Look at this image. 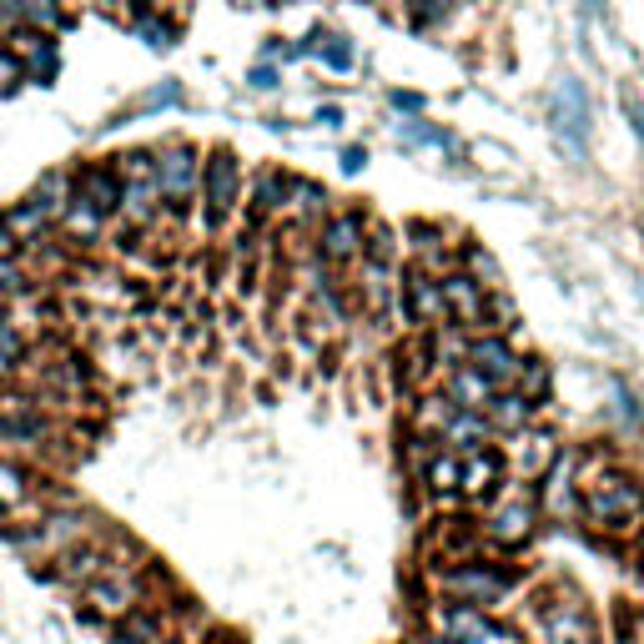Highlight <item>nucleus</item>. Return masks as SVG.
I'll return each instance as SVG.
<instances>
[{
	"instance_id": "22",
	"label": "nucleus",
	"mask_w": 644,
	"mask_h": 644,
	"mask_svg": "<svg viewBox=\"0 0 644 644\" xmlns=\"http://www.w3.org/2000/svg\"><path fill=\"white\" fill-rule=\"evenodd\" d=\"M167 634H171V624L157 605H136L132 615H121L111 624V640L106 644H167Z\"/></svg>"
},
{
	"instance_id": "12",
	"label": "nucleus",
	"mask_w": 644,
	"mask_h": 644,
	"mask_svg": "<svg viewBox=\"0 0 644 644\" xmlns=\"http://www.w3.org/2000/svg\"><path fill=\"white\" fill-rule=\"evenodd\" d=\"M398 313L413 332H434L448 323V307H443V292H438V277L423 272L418 263H408L398 272Z\"/></svg>"
},
{
	"instance_id": "18",
	"label": "nucleus",
	"mask_w": 644,
	"mask_h": 644,
	"mask_svg": "<svg viewBox=\"0 0 644 644\" xmlns=\"http://www.w3.org/2000/svg\"><path fill=\"white\" fill-rule=\"evenodd\" d=\"M438 448H448V453H474V448H488V443H499L494 438V428H488L484 413H469V408H453L443 418V428H438Z\"/></svg>"
},
{
	"instance_id": "6",
	"label": "nucleus",
	"mask_w": 644,
	"mask_h": 644,
	"mask_svg": "<svg viewBox=\"0 0 644 644\" xmlns=\"http://www.w3.org/2000/svg\"><path fill=\"white\" fill-rule=\"evenodd\" d=\"M146 579H151V569H106L101 579H92L86 590L76 594L81 599V619L86 624H117L121 615H132L136 605H151V590H146Z\"/></svg>"
},
{
	"instance_id": "41",
	"label": "nucleus",
	"mask_w": 644,
	"mask_h": 644,
	"mask_svg": "<svg viewBox=\"0 0 644 644\" xmlns=\"http://www.w3.org/2000/svg\"><path fill=\"white\" fill-rule=\"evenodd\" d=\"M21 81H26V61H21L11 46H0V96L21 92Z\"/></svg>"
},
{
	"instance_id": "15",
	"label": "nucleus",
	"mask_w": 644,
	"mask_h": 644,
	"mask_svg": "<svg viewBox=\"0 0 644 644\" xmlns=\"http://www.w3.org/2000/svg\"><path fill=\"white\" fill-rule=\"evenodd\" d=\"M519 363H524V353H519V342L503 338V332H474V338H469V368L484 373L494 388H513Z\"/></svg>"
},
{
	"instance_id": "40",
	"label": "nucleus",
	"mask_w": 644,
	"mask_h": 644,
	"mask_svg": "<svg viewBox=\"0 0 644 644\" xmlns=\"http://www.w3.org/2000/svg\"><path fill=\"white\" fill-rule=\"evenodd\" d=\"M463 644H524V640H519V630H513V624H503V619L488 615L484 624H478V630L469 634Z\"/></svg>"
},
{
	"instance_id": "10",
	"label": "nucleus",
	"mask_w": 644,
	"mask_h": 644,
	"mask_svg": "<svg viewBox=\"0 0 644 644\" xmlns=\"http://www.w3.org/2000/svg\"><path fill=\"white\" fill-rule=\"evenodd\" d=\"M363 238H368V217L357 207H332L323 222L313 227V257L332 272H348V267L363 257Z\"/></svg>"
},
{
	"instance_id": "8",
	"label": "nucleus",
	"mask_w": 644,
	"mask_h": 644,
	"mask_svg": "<svg viewBox=\"0 0 644 644\" xmlns=\"http://www.w3.org/2000/svg\"><path fill=\"white\" fill-rule=\"evenodd\" d=\"M157 157V192H161V207L167 211H192L197 207V186H202V151L192 142H167V146H151Z\"/></svg>"
},
{
	"instance_id": "11",
	"label": "nucleus",
	"mask_w": 644,
	"mask_h": 644,
	"mask_svg": "<svg viewBox=\"0 0 644 644\" xmlns=\"http://www.w3.org/2000/svg\"><path fill=\"white\" fill-rule=\"evenodd\" d=\"M499 443H503L509 478H519V484H539L554 463H559V453H564V448H559V434H554V428H539V423H528V428L499 438Z\"/></svg>"
},
{
	"instance_id": "20",
	"label": "nucleus",
	"mask_w": 644,
	"mask_h": 644,
	"mask_svg": "<svg viewBox=\"0 0 644 644\" xmlns=\"http://www.w3.org/2000/svg\"><path fill=\"white\" fill-rule=\"evenodd\" d=\"M438 393H443L453 408H469V413H484V408H488V398L499 393V388H494V382H488L484 373H474V368H469V363H459V368L438 373Z\"/></svg>"
},
{
	"instance_id": "42",
	"label": "nucleus",
	"mask_w": 644,
	"mask_h": 644,
	"mask_svg": "<svg viewBox=\"0 0 644 644\" xmlns=\"http://www.w3.org/2000/svg\"><path fill=\"white\" fill-rule=\"evenodd\" d=\"M0 353H5V357H15V363H21V357L31 353V338L21 332V323H11V317L0 323Z\"/></svg>"
},
{
	"instance_id": "5",
	"label": "nucleus",
	"mask_w": 644,
	"mask_h": 644,
	"mask_svg": "<svg viewBox=\"0 0 644 644\" xmlns=\"http://www.w3.org/2000/svg\"><path fill=\"white\" fill-rule=\"evenodd\" d=\"M197 211L202 232L222 238V227H232V217L242 211V161L227 146L202 151V186H197Z\"/></svg>"
},
{
	"instance_id": "44",
	"label": "nucleus",
	"mask_w": 644,
	"mask_h": 644,
	"mask_svg": "<svg viewBox=\"0 0 644 644\" xmlns=\"http://www.w3.org/2000/svg\"><path fill=\"white\" fill-rule=\"evenodd\" d=\"M338 167H342V177H363L368 171V146H342V157H338Z\"/></svg>"
},
{
	"instance_id": "26",
	"label": "nucleus",
	"mask_w": 644,
	"mask_h": 644,
	"mask_svg": "<svg viewBox=\"0 0 644 644\" xmlns=\"http://www.w3.org/2000/svg\"><path fill=\"white\" fill-rule=\"evenodd\" d=\"M26 202L56 227L61 222V211H66V202H71V171H46V177L26 192Z\"/></svg>"
},
{
	"instance_id": "9",
	"label": "nucleus",
	"mask_w": 644,
	"mask_h": 644,
	"mask_svg": "<svg viewBox=\"0 0 644 644\" xmlns=\"http://www.w3.org/2000/svg\"><path fill=\"white\" fill-rule=\"evenodd\" d=\"M590 121H594V111H590L584 81L559 76L554 81V92H549V132L569 157H584V151H590Z\"/></svg>"
},
{
	"instance_id": "24",
	"label": "nucleus",
	"mask_w": 644,
	"mask_h": 644,
	"mask_svg": "<svg viewBox=\"0 0 644 644\" xmlns=\"http://www.w3.org/2000/svg\"><path fill=\"white\" fill-rule=\"evenodd\" d=\"M459 474H463V459L459 453H448V448H438L418 474L423 494H434V499H443V503H459Z\"/></svg>"
},
{
	"instance_id": "3",
	"label": "nucleus",
	"mask_w": 644,
	"mask_h": 644,
	"mask_svg": "<svg viewBox=\"0 0 644 644\" xmlns=\"http://www.w3.org/2000/svg\"><path fill=\"white\" fill-rule=\"evenodd\" d=\"M101 528H106V519H96L92 509H81L76 499H56L36 524L5 528V539L26 554V559H36V564H51V559H61L66 549L86 544L92 534H101Z\"/></svg>"
},
{
	"instance_id": "28",
	"label": "nucleus",
	"mask_w": 644,
	"mask_h": 644,
	"mask_svg": "<svg viewBox=\"0 0 644 644\" xmlns=\"http://www.w3.org/2000/svg\"><path fill=\"white\" fill-rule=\"evenodd\" d=\"M459 267L469 277H474L478 288H488V292H503V267H499V257L488 247H478V242H463V252H459Z\"/></svg>"
},
{
	"instance_id": "19",
	"label": "nucleus",
	"mask_w": 644,
	"mask_h": 644,
	"mask_svg": "<svg viewBox=\"0 0 644 644\" xmlns=\"http://www.w3.org/2000/svg\"><path fill=\"white\" fill-rule=\"evenodd\" d=\"M328 211H332L328 186L313 182V177H292V186H288V207H282V217H288L292 227H303L307 238H313V227L323 222Z\"/></svg>"
},
{
	"instance_id": "48",
	"label": "nucleus",
	"mask_w": 644,
	"mask_h": 644,
	"mask_svg": "<svg viewBox=\"0 0 644 644\" xmlns=\"http://www.w3.org/2000/svg\"><path fill=\"white\" fill-rule=\"evenodd\" d=\"M26 252V242L15 238V227L5 222V211H0V257H21Z\"/></svg>"
},
{
	"instance_id": "35",
	"label": "nucleus",
	"mask_w": 644,
	"mask_h": 644,
	"mask_svg": "<svg viewBox=\"0 0 644 644\" xmlns=\"http://www.w3.org/2000/svg\"><path fill=\"white\" fill-rule=\"evenodd\" d=\"M363 257H373V263H398V232L388 222L373 227L368 222V238H363Z\"/></svg>"
},
{
	"instance_id": "13",
	"label": "nucleus",
	"mask_w": 644,
	"mask_h": 644,
	"mask_svg": "<svg viewBox=\"0 0 644 644\" xmlns=\"http://www.w3.org/2000/svg\"><path fill=\"white\" fill-rule=\"evenodd\" d=\"M438 292H443V307H448V323H453V328H463L469 338H474V332H488V288H478L463 267L438 277Z\"/></svg>"
},
{
	"instance_id": "55",
	"label": "nucleus",
	"mask_w": 644,
	"mask_h": 644,
	"mask_svg": "<svg viewBox=\"0 0 644 644\" xmlns=\"http://www.w3.org/2000/svg\"><path fill=\"white\" fill-rule=\"evenodd\" d=\"M232 5H242V11H257V5H267V0H232Z\"/></svg>"
},
{
	"instance_id": "14",
	"label": "nucleus",
	"mask_w": 644,
	"mask_h": 644,
	"mask_svg": "<svg viewBox=\"0 0 644 644\" xmlns=\"http://www.w3.org/2000/svg\"><path fill=\"white\" fill-rule=\"evenodd\" d=\"M509 484V463H503V448H474L463 453V474H459V499L463 503H494Z\"/></svg>"
},
{
	"instance_id": "23",
	"label": "nucleus",
	"mask_w": 644,
	"mask_h": 644,
	"mask_svg": "<svg viewBox=\"0 0 644 644\" xmlns=\"http://www.w3.org/2000/svg\"><path fill=\"white\" fill-rule=\"evenodd\" d=\"M106 227L111 222H106L101 211H92L86 202L71 197L66 211H61V222H56V232H61L66 242H81V247H96V242H106Z\"/></svg>"
},
{
	"instance_id": "29",
	"label": "nucleus",
	"mask_w": 644,
	"mask_h": 644,
	"mask_svg": "<svg viewBox=\"0 0 644 644\" xmlns=\"http://www.w3.org/2000/svg\"><path fill=\"white\" fill-rule=\"evenodd\" d=\"M434 453H438V438L434 434H423V428H413V423L398 434V459H403V474L408 478H418L423 463L434 459Z\"/></svg>"
},
{
	"instance_id": "27",
	"label": "nucleus",
	"mask_w": 644,
	"mask_h": 644,
	"mask_svg": "<svg viewBox=\"0 0 644 644\" xmlns=\"http://www.w3.org/2000/svg\"><path fill=\"white\" fill-rule=\"evenodd\" d=\"M513 393H524L534 408L549 403V393H554V368L544 363V357L524 353V363H519V378H513Z\"/></svg>"
},
{
	"instance_id": "39",
	"label": "nucleus",
	"mask_w": 644,
	"mask_h": 644,
	"mask_svg": "<svg viewBox=\"0 0 644 644\" xmlns=\"http://www.w3.org/2000/svg\"><path fill=\"white\" fill-rule=\"evenodd\" d=\"M167 106H182V81H161V86H151V92L136 101V111L151 117V111H167Z\"/></svg>"
},
{
	"instance_id": "49",
	"label": "nucleus",
	"mask_w": 644,
	"mask_h": 644,
	"mask_svg": "<svg viewBox=\"0 0 644 644\" xmlns=\"http://www.w3.org/2000/svg\"><path fill=\"white\" fill-rule=\"evenodd\" d=\"M342 106H317V126H342Z\"/></svg>"
},
{
	"instance_id": "38",
	"label": "nucleus",
	"mask_w": 644,
	"mask_h": 644,
	"mask_svg": "<svg viewBox=\"0 0 644 644\" xmlns=\"http://www.w3.org/2000/svg\"><path fill=\"white\" fill-rule=\"evenodd\" d=\"M448 15H453V0H413V15H408V21L418 31H438Z\"/></svg>"
},
{
	"instance_id": "51",
	"label": "nucleus",
	"mask_w": 644,
	"mask_h": 644,
	"mask_svg": "<svg viewBox=\"0 0 644 644\" xmlns=\"http://www.w3.org/2000/svg\"><path fill=\"white\" fill-rule=\"evenodd\" d=\"M15 373H21V363H15V357H5V353H0V382H11Z\"/></svg>"
},
{
	"instance_id": "7",
	"label": "nucleus",
	"mask_w": 644,
	"mask_h": 644,
	"mask_svg": "<svg viewBox=\"0 0 644 644\" xmlns=\"http://www.w3.org/2000/svg\"><path fill=\"white\" fill-rule=\"evenodd\" d=\"M478 528H484V539L499 554L524 549L539 534V484H524L519 494L503 488L499 499H494V509H488V519H478Z\"/></svg>"
},
{
	"instance_id": "43",
	"label": "nucleus",
	"mask_w": 644,
	"mask_h": 644,
	"mask_svg": "<svg viewBox=\"0 0 644 644\" xmlns=\"http://www.w3.org/2000/svg\"><path fill=\"white\" fill-rule=\"evenodd\" d=\"M615 418L624 423L630 434H640V428H644V413H640V403H634L630 388H615Z\"/></svg>"
},
{
	"instance_id": "16",
	"label": "nucleus",
	"mask_w": 644,
	"mask_h": 644,
	"mask_svg": "<svg viewBox=\"0 0 644 644\" xmlns=\"http://www.w3.org/2000/svg\"><path fill=\"white\" fill-rule=\"evenodd\" d=\"M71 197L76 202H86L92 211H101L106 222L121 211V177H117V167L111 161H86V167H76L71 171Z\"/></svg>"
},
{
	"instance_id": "31",
	"label": "nucleus",
	"mask_w": 644,
	"mask_h": 644,
	"mask_svg": "<svg viewBox=\"0 0 644 644\" xmlns=\"http://www.w3.org/2000/svg\"><path fill=\"white\" fill-rule=\"evenodd\" d=\"M5 222L15 227V238L26 242V247H31V242H40V238H46V232H51V222H46V217H40V211L31 207L26 197H21V202H11V207H5Z\"/></svg>"
},
{
	"instance_id": "2",
	"label": "nucleus",
	"mask_w": 644,
	"mask_h": 644,
	"mask_svg": "<svg viewBox=\"0 0 644 644\" xmlns=\"http://www.w3.org/2000/svg\"><path fill=\"white\" fill-rule=\"evenodd\" d=\"M434 590L443 599H453V605H474L484 615H499L519 594V569L499 564V554H478V559H463V564H438Z\"/></svg>"
},
{
	"instance_id": "56",
	"label": "nucleus",
	"mask_w": 644,
	"mask_h": 644,
	"mask_svg": "<svg viewBox=\"0 0 644 644\" xmlns=\"http://www.w3.org/2000/svg\"><path fill=\"white\" fill-rule=\"evenodd\" d=\"M267 5H292V0H267Z\"/></svg>"
},
{
	"instance_id": "50",
	"label": "nucleus",
	"mask_w": 644,
	"mask_h": 644,
	"mask_svg": "<svg viewBox=\"0 0 644 644\" xmlns=\"http://www.w3.org/2000/svg\"><path fill=\"white\" fill-rule=\"evenodd\" d=\"M624 111H630L634 132H640V142H644V101H624Z\"/></svg>"
},
{
	"instance_id": "47",
	"label": "nucleus",
	"mask_w": 644,
	"mask_h": 644,
	"mask_svg": "<svg viewBox=\"0 0 644 644\" xmlns=\"http://www.w3.org/2000/svg\"><path fill=\"white\" fill-rule=\"evenodd\" d=\"M247 81L257 86V92H277V86H282V76H277V66H272V61H267V66L257 61V66L247 71Z\"/></svg>"
},
{
	"instance_id": "32",
	"label": "nucleus",
	"mask_w": 644,
	"mask_h": 644,
	"mask_svg": "<svg viewBox=\"0 0 644 644\" xmlns=\"http://www.w3.org/2000/svg\"><path fill=\"white\" fill-rule=\"evenodd\" d=\"M36 272L26 267V257H0V303H15V297H26Z\"/></svg>"
},
{
	"instance_id": "30",
	"label": "nucleus",
	"mask_w": 644,
	"mask_h": 644,
	"mask_svg": "<svg viewBox=\"0 0 644 644\" xmlns=\"http://www.w3.org/2000/svg\"><path fill=\"white\" fill-rule=\"evenodd\" d=\"M21 5V26H36V31H61L66 26V0H15Z\"/></svg>"
},
{
	"instance_id": "25",
	"label": "nucleus",
	"mask_w": 644,
	"mask_h": 644,
	"mask_svg": "<svg viewBox=\"0 0 644 644\" xmlns=\"http://www.w3.org/2000/svg\"><path fill=\"white\" fill-rule=\"evenodd\" d=\"M31 499H36V474H31L21 459H5V453H0V519H11V513Z\"/></svg>"
},
{
	"instance_id": "17",
	"label": "nucleus",
	"mask_w": 644,
	"mask_h": 644,
	"mask_svg": "<svg viewBox=\"0 0 644 644\" xmlns=\"http://www.w3.org/2000/svg\"><path fill=\"white\" fill-rule=\"evenodd\" d=\"M288 186H292V171H282V167H263L257 177H252V192L242 197V211H247L252 232L282 217V207H288Z\"/></svg>"
},
{
	"instance_id": "46",
	"label": "nucleus",
	"mask_w": 644,
	"mask_h": 644,
	"mask_svg": "<svg viewBox=\"0 0 644 644\" xmlns=\"http://www.w3.org/2000/svg\"><path fill=\"white\" fill-rule=\"evenodd\" d=\"M619 644H644V609L619 615Z\"/></svg>"
},
{
	"instance_id": "54",
	"label": "nucleus",
	"mask_w": 644,
	"mask_h": 644,
	"mask_svg": "<svg viewBox=\"0 0 644 644\" xmlns=\"http://www.w3.org/2000/svg\"><path fill=\"white\" fill-rule=\"evenodd\" d=\"M86 5H96V11H117L121 0H86Z\"/></svg>"
},
{
	"instance_id": "52",
	"label": "nucleus",
	"mask_w": 644,
	"mask_h": 644,
	"mask_svg": "<svg viewBox=\"0 0 644 644\" xmlns=\"http://www.w3.org/2000/svg\"><path fill=\"white\" fill-rule=\"evenodd\" d=\"M418 644H453V640H448V634H438V630H428Z\"/></svg>"
},
{
	"instance_id": "36",
	"label": "nucleus",
	"mask_w": 644,
	"mask_h": 644,
	"mask_svg": "<svg viewBox=\"0 0 644 644\" xmlns=\"http://www.w3.org/2000/svg\"><path fill=\"white\" fill-rule=\"evenodd\" d=\"M136 36H142L146 46H151V51H167L171 40H177V26H171L167 15L151 11V15H136Z\"/></svg>"
},
{
	"instance_id": "37",
	"label": "nucleus",
	"mask_w": 644,
	"mask_h": 644,
	"mask_svg": "<svg viewBox=\"0 0 644 644\" xmlns=\"http://www.w3.org/2000/svg\"><path fill=\"white\" fill-rule=\"evenodd\" d=\"M56 76H61V46H46L26 61V81H36V86H56Z\"/></svg>"
},
{
	"instance_id": "53",
	"label": "nucleus",
	"mask_w": 644,
	"mask_h": 644,
	"mask_svg": "<svg viewBox=\"0 0 644 644\" xmlns=\"http://www.w3.org/2000/svg\"><path fill=\"white\" fill-rule=\"evenodd\" d=\"M579 5H584V11H590V15H599V11H605V5H609V0H579Z\"/></svg>"
},
{
	"instance_id": "1",
	"label": "nucleus",
	"mask_w": 644,
	"mask_h": 644,
	"mask_svg": "<svg viewBox=\"0 0 644 644\" xmlns=\"http://www.w3.org/2000/svg\"><path fill=\"white\" fill-rule=\"evenodd\" d=\"M579 513L590 519L594 534L619 539V544H640L644 539V478L609 463L605 474L579 488Z\"/></svg>"
},
{
	"instance_id": "33",
	"label": "nucleus",
	"mask_w": 644,
	"mask_h": 644,
	"mask_svg": "<svg viewBox=\"0 0 644 644\" xmlns=\"http://www.w3.org/2000/svg\"><path fill=\"white\" fill-rule=\"evenodd\" d=\"M111 167H117L121 182H157V157H151V146H132V151H121Z\"/></svg>"
},
{
	"instance_id": "45",
	"label": "nucleus",
	"mask_w": 644,
	"mask_h": 644,
	"mask_svg": "<svg viewBox=\"0 0 644 644\" xmlns=\"http://www.w3.org/2000/svg\"><path fill=\"white\" fill-rule=\"evenodd\" d=\"M388 106H393L398 117H423L428 111V101L418 92H388Z\"/></svg>"
},
{
	"instance_id": "21",
	"label": "nucleus",
	"mask_w": 644,
	"mask_h": 644,
	"mask_svg": "<svg viewBox=\"0 0 644 644\" xmlns=\"http://www.w3.org/2000/svg\"><path fill=\"white\" fill-rule=\"evenodd\" d=\"M484 418H488V428H494V438H509V434H519V428H528V423H539V408L528 403L524 393H513V388H499V393L488 398Z\"/></svg>"
},
{
	"instance_id": "34",
	"label": "nucleus",
	"mask_w": 644,
	"mask_h": 644,
	"mask_svg": "<svg viewBox=\"0 0 644 644\" xmlns=\"http://www.w3.org/2000/svg\"><path fill=\"white\" fill-rule=\"evenodd\" d=\"M398 132H403V142H408V146H434V151H459V142H453V136H448V132H438V126H428L423 117H408L403 126H398Z\"/></svg>"
},
{
	"instance_id": "4",
	"label": "nucleus",
	"mask_w": 644,
	"mask_h": 644,
	"mask_svg": "<svg viewBox=\"0 0 644 644\" xmlns=\"http://www.w3.org/2000/svg\"><path fill=\"white\" fill-rule=\"evenodd\" d=\"M534 644H599V619L569 579L534 594Z\"/></svg>"
}]
</instances>
